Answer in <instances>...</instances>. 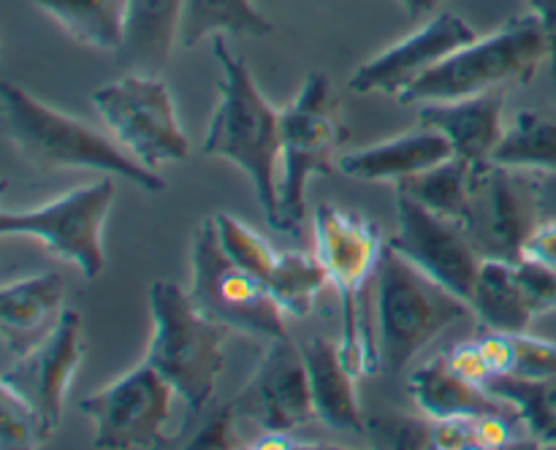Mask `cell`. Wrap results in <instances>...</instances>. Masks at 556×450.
I'll return each mask as SVG.
<instances>
[{
	"label": "cell",
	"mask_w": 556,
	"mask_h": 450,
	"mask_svg": "<svg viewBox=\"0 0 556 450\" xmlns=\"http://www.w3.org/2000/svg\"><path fill=\"white\" fill-rule=\"evenodd\" d=\"M212 54L220 65V103L212 114L204 139V155H217L242 168L253 182L255 198L264 209L266 222L282 231L280 182L275 179L280 157V112L269 106L255 87L248 63L231 52L226 36L212 38Z\"/></svg>",
	"instance_id": "cell-1"
},
{
	"label": "cell",
	"mask_w": 556,
	"mask_h": 450,
	"mask_svg": "<svg viewBox=\"0 0 556 450\" xmlns=\"http://www.w3.org/2000/svg\"><path fill=\"white\" fill-rule=\"evenodd\" d=\"M0 106H3V128L11 144L36 171L90 168V171L128 179L147 193L166 190V182L157 177L155 168L141 166L117 141L106 139L87 123L47 106L11 81L0 85Z\"/></svg>",
	"instance_id": "cell-2"
},
{
	"label": "cell",
	"mask_w": 556,
	"mask_h": 450,
	"mask_svg": "<svg viewBox=\"0 0 556 450\" xmlns=\"http://www.w3.org/2000/svg\"><path fill=\"white\" fill-rule=\"evenodd\" d=\"M147 301L155 331L144 361L168 380L193 415H201L226 367L223 342L231 329L206 318L190 293L174 282H152Z\"/></svg>",
	"instance_id": "cell-3"
},
{
	"label": "cell",
	"mask_w": 556,
	"mask_h": 450,
	"mask_svg": "<svg viewBox=\"0 0 556 450\" xmlns=\"http://www.w3.org/2000/svg\"><path fill=\"white\" fill-rule=\"evenodd\" d=\"M378 287V358L400 374L448 325L470 312V304L386 244L375 269Z\"/></svg>",
	"instance_id": "cell-4"
},
{
	"label": "cell",
	"mask_w": 556,
	"mask_h": 450,
	"mask_svg": "<svg viewBox=\"0 0 556 450\" xmlns=\"http://www.w3.org/2000/svg\"><path fill=\"white\" fill-rule=\"evenodd\" d=\"M548 60V41L535 14L514 16L497 33L476 38L456 49L451 57L434 65L396 101L418 106L429 101H459L481 92L503 90L508 85H527Z\"/></svg>",
	"instance_id": "cell-5"
},
{
	"label": "cell",
	"mask_w": 556,
	"mask_h": 450,
	"mask_svg": "<svg viewBox=\"0 0 556 450\" xmlns=\"http://www.w3.org/2000/svg\"><path fill=\"white\" fill-rule=\"evenodd\" d=\"M380 253L383 236L372 220L334 204H320L315 209V255L340 298L342 358L356 377L375 374L380 363L364 323V291L369 277H375Z\"/></svg>",
	"instance_id": "cell-6"
},
{
	"label": "cell",
	"mask_w": 556,
	"mask_h": 450,
	"mask_svg": "<svg viewBox=\"0 0 556 450\" xmlns=\"http://www.w3.org/2000/svg\"><path fill=\"white\" fill-rule=\"evenodd\" d=\"M280 220L282 233H299L304 220V188L313 173L331 177L340 168L334 157L351 139L342 123L340 101L324 70L304 79L299 95L280 112Z\"/></svg>",
	"instance_id": "cell-7"
},
{
	"label": "cell",
	"mask_w": 556,
	"mask_h": 450,
	"mask_svg": "<svg viewBox=\"0 0 556 450\" xmlns=\"http://www.w3.org/2000/svg\"><path fill=\"white\" fill-rule=\"evenodd\" d=\"M190 263V298L206 318L255 339H286V309L253 271L223 249L215 217H204L195 228Z\"/></svg>",
	"instance_id": "cell-8"
},
{
	"label": "cell",
	"mask_w": 556,
	"mask_h": 450,
	"mask_svg": "<svg viewBox=\"0 0 556 450\" xmlns=\"http://www.w3.org/2000/svg\"><path fill=\"white\" fill-rule=\"evenodd\" d=\"M112 177V173H109ZM109 177L74 188L33 209H0V236H30L54 258L74 263L85 280H98L106 266L101 231L114 201Z\"/></svg>",
	"instance_id": "cell-9"
},
{
	"label": "cell",
	"mask_w": 556,
	"mask_h": 450,
	"mask_svg": "<svg viewBox=\"0 0 556 450\" xmlns=\"http://www.w3.org/2000/svg\"><path fill=\"white\" fill-rule=\"evenodd\" d=\"M92 103L114 133V141L141 166L157 168L190 157L188 136L177 119L172 92L157 76H123L112 85L98 87Z\"/></svg>",
	"instance_id": "cell-10"
},
{
	"label": "cell",
	"mask_w": 556,
	"mask_h": 450,
	"mask_svg": "<svg viewBox=\"0 0 556 450\" xmlns=\"http://www.w3.org/2000/svg\"><path fill=\"white\" fill-rule=\"evenodd\" d=\"M541 220L535 179L530 171L500 166L494 160L472 166L462 226L483 260H521V249Z\"/></svg>",
	"instance_id": "cell-11"
},
{
	"label": "cell",
	"mask_w": 556,
	"mask_h": 450,
	"mask_svg": "<svg viewBox=\"0 0 556 450\" xmlns=\"http://www.w3.org/2000/svg\"><path fill=\"white\" fill-rule=\"evenodd\" d=\"M177 390L152 363L141 361L106 388L79 401V410L96 423L92 448H168L166 423L172 417V399Z\"/></svg>",
	"instance_id": "cell-12"
},
{
	"label": "cell",
	"mask_w": 556,
	"mask_h": 450,
	"mask_svg": "<svg viewBox=\"0 0 556 450\" xmlns=\"http://www.w3.org/2000/svg\"><path fill=\"white\" fill-rule=\"evenodd\" d=\"M389 247L410 258L467 304L472 301L483 258L462 220L438 215L410 195L396 193V233L389 239Z\"/></svg>",
	"instance_id": "cell-13"
},
{
	"label": "cell",
	"mask_w": 556,
	"mask_h": 450,
	"mask_svg": "<svg viewBox=\"0 0 556 450\" xmlns=\"http://www.w3.org/2000/svg\"><path fill=\"white\" fill-rule=\"evenodd\" d=\"M81 356H85L81 318L74 309H65L58 325L33 350L20 356V361L0 380V385L14 390L30 407L41 439L52 437L63 421L65 396L74 383Z\"/></svg>",
	"instance_id": "cell-14"
},
{
	"label": "cell",
	"mask_w": 556,
	"mask_h": 450,
	"mask_svg": "<svg viewBox=\"0 0 556 450\" xmlns=\"http://www.w3.org/2000/svg\"><path fill=\"white\" fill-rule=\"evenodd\" d=\"M233 410L237 417L253 421L264 432H293L318 417L302 347L288 336L269 339V350L242 394L233 399Z\"/></svg>",
	"instance_id": "cell-15"
},
{
	"label": "cell",
	"mask_w": 556,
	"mask_h": 450,
	"mask_svg": "<svg viewBox=\"0 0 556 450\" xmlns=\"http://www.w3.org/2000/svg\"><path fill=\"white\" fill-rule=\"evenodd\" d=\"M478 36L472 33V27L462 16L443 11L434 20H429L421 30L402 38L400 43L380 52L378 57L358 65L356 74L348 81V87L356 95L386 92V95L400 98L407 87L416 85L434 65H440L456 49L467 47Z\"/></svg>",
	"instance_id": "cell-16"
},
{
	"label": "cell",
	"mask_w": 556,
	"mask_h": 450,
	"mask_svg": "<svg viewBox=\"0 0 556 450\" xmlns=\"http://www.w3.org/2000/svg\"><path fill=\"white\" fill-rule=\"evenodd\" d=\"M503 90L459 98V101L418 103V123L434 128L451 141L454 152L470 163H486L503 141Z\"/></svg>",
	"instance_id": "cell-17"
},
{
	"label": "cell",
	"mask_w": 556,
	"mask_h": 450,
	"mask_svg": "<svg viewBox=\"0 0 556 450\" xmlns=\"http://www.w3.org/2000/svg\"><path fill=\"white\" fill-rule=\"evenodd\" d=\"M451 155H456L451 141L440 130L421 125L418 130L402 133L391 141L345 152L337 160V168H340V173L358 179V182L400 184L402 179L416 177V173L448 160Z\"/></svg>",
	"instance_id": "cell-18"
},
{
	"label": "cell",
	"mask_w": 556,
	"mask_h": 450,
	"mask_svg": "<svg viewBox=\"0 0 556 450\" xmlns=\"http://www.w3.org/2000/svg\"><path fill=\"white\" fill-rule=\"evenodd\" d=\"M63 280L52 271L3 285L0 291V331L11 352L25 356L58 325L63 307Z\"/></svg>",
	"instance_id": "cell-19"
},
{
	"label": "cell",
	"mask_w": 556,
	"mask_h": 450,
	"mask_svg": "<svg viewBox=\"0 0 556 450\" xmlns=\"http://www.w3.org/2000/svg\"><path fill=\"white\" fill-rule=\"evenodd\" d=\"M407 388H410L418 410L427 417H432V421H445V417H481L492 415V412L516 410L505 399L489 394L486 385H478L472 380L462 377L448 363L445 352H438L424 367H418L410 374Z\"/></svg>",
	"instance_id": "cell-20"
},
{
	"label": "cell",
	"mask_w": 556,
	"mask_h": 450,
	"mask_svg": "<svg viewBox=\"0 0 556 450\" xmlns=\"http://www.w3.org/2000/svg\"><path fill=\"white\" fill-rule=\"evenodd\" d=\"M302 356L304 363H307L309 390H313L318 421L337 428V432H367V423H364L362 407H358L356 399V388H353L356 374L348 369L340 342L313 336L302 345Z\"/></svg>",
	"instance_id": "cell-21"
},
{
	"label": "cell",
	"mask_w": 556,
	"mask_h": 450,
	"mask_svg": "<svg viewBox=\"0 0 556 450\" xmlns=\"http://www.w3.org/2000/svg\"><path fill=\"white\" fill-rule=\"evenodd\" d=\"M185 0H125L123 47L114 54L119 68L134 74L163 70L179 43V20Z\"/></svg>",
	"instance_id": "cell-22"
},
{
	"label": "cell",
	"mask_w": 556,
	"mask_h": 450,
	"mask_svg": "<svg viewBox=\"0 0 556 450\" xmlns=\"http://www.w3.org/2000/svg\"><path fill=\"white\" fill-rule=\"evenodd\" d=\"M71 41L117 54L125 36V0H33Z\"/></svg>",
	"instance_id": "cell-23"
},
{
	"label": "cell",
	"mask_w": 556,
	"mask_h": 450,
	"mask_svg": "<svg viewBox=\"0 0 556 450\" xmlns=\"http://www.w3.org/2000/svg\"><path fill=\"white\" fill-rule=\"evenodd\" d=\"M275 30L269 16L261 14L253 0H185L179 20V47L193 49L215 36H269Z\"/></svg>",
	"instance_id": "cell-24"
},
{
	"label": "cell",
	"mask_w": 556,
	"mask_h": 450,
	"mask_svg": "<svg viewBox=\"0 0 556 450\" xmlns=\"http://www.w3.org/2000/svg\"><path fill=\"white\" fill-rule=\"evenodd\" d=\"M470 307L494 331H527L535 318L510 260H483Z\"/></svg>",
	"instance_id": "cell-25"
},
{
	"label": "cell",
	"mask_w": 556,
	"mask_h": 450,
	"mask_svg": "<svg viewBox=\"0 0 556 450\" xmlns=\"http://www.w3.org/2000/svg\"><path fill=\"white\" fill-rule=\"evenodd\" d=\"M492 160L519 171L556 173V114L532 108L516 114Z\"/></svg>",
	"instance_id": "cell-26"
},
{
	"label": "cell",
	"mask_w": 556,
	"mask_h": 450,
	"mask_svg": "<svg viewBox=\"0 0 556 450\" xmlns=\"http://www.w3.org/2000/svg\"><path fill=\"white\" fill-rule=\"evenodd\" d=\"M476 163L465 160L459 155H451L448 160L427 168V171L407 177L396 184V193L410 195L413 201L424 204L438 215L462 220L467 209V195H470V173Z\"/></svg>",
	"instance_id": "cell-27"
},
{
	"label": "cell",
	"mask_w": 556,
	"mask_h": 450,
	"mask_svg": "<svg viewBox=\"0 0 556 450\" xmlns=\"http://www.w3.org/2000/svg\"><path fill=\"white\" fill-rule=\"evenodd\" d=\"M329 285L324 263L318 255L307 253H282L275 274L269 280L271 296L277 298L286 314L293 318H307L315 307V298Z\"/></svg>",
	"instance_id": "cell-28"
},
{
	"label": "cell",
	"mask_w": 556,
	"mask_h": 450,
	"mask_svg": "<svg viewBox=\"0 0 556 450\" xmlns=\"http://www.w3.org/2000/svg\"><path fill=\"white\" fill-rule=\"evenodd\" d=\"M215 222H217V236H220L223 249H226L239 266L253 271L264 285H269L282 253H277V249L261 236V233H255L253 228L244 226V222L237 220V217L223 215L220 211V215H215Z\"/></svg>",
	"instance_id": "cell-29"
},
{
	"label": "cell",
	"mask_w": 556,
	"mask_h": 450,
	"mask_svg": "<svg viewBox=\"0 0 556 450\" xmlns=\"http://www.w3.org/2000/svg\"><path fill=\"white\" fill-rule=\"evenodd\" d=\"M43 442L30 407L11 388L0 385V448H36Z\"/></svg>",
	"instance_id": "cell-30"
},
{
	"label": "cell",
	"mask_w": 556,
	"mask_h": 450,
	"mask_svg": "<svg viewBox=\"0 0 556 450\" xmlns=\"http://www.w3.org/2000/svg\"><path fill=\"white\" fill-rule=\"evenodd\" d=\"M514 336V367L505 377L546 380L556 374V342L527 336L525 331H510Z\"/></svg>",
	"instance_id": "cell-31"
},
{
	"label": "cell",
	"mask_w": 556,
	"mask_h": 450,
	"mask_svg": "<svg viewBox=\"0 0 556 450\" xmlns=\"http://www.w3.org/2000/svg\"><path fill=\"white\" fill-rule=\"evenodd\" d=\"M516 274H519L521 291L532 314H543L556 309V269L532 260H516Z\"/></svg>",
	"instance_id": "cell-32"
},
{
	"label": "cell",
	"mask_w": 556,
	"mask_h": 450,
	"mask_svg": "<svg viewBox=\"0 0 556 450\" xmlns=\"http://www.w3.org/2000/svg\"><path fill=\"white\" fill-rule=\"evenodd\" d=\"M233 417L237 410L231 404H223L217 410H212L210 415L201 421V426L195 428L193 439H188V448H237V439H233Z\"/></svg>",
	"instance_id": "cell-33"
},
{
	"label": "cell",
	"mask_w": 556,
	"mask_h": 450,
	"mask_svg": "<svg viewBox=\"0 0 556 450\" xmlns=\"http://www.w3.org/2000/svg\"><path fill=\"white\" fill-rule=\"evenodd\" d=\"M519 421H521L519 410L492 412V415L476 417V421H472V426H476V448L500 450V448H510V445H516L514 423Z\"/></svg>",
	"instance_id": "cell-34"
},
{
	"label": "cell",
	"mask_w": 556,
	"mask_h": 450,
	"mask_svg": "<svg viewBox=\"0 0 556 450\" xmlns=\"http://www.w3.org/2000/svg\"><path fill=\"white\" fill-rule=\"evenodd\" d=\"M445 356H448L451 367H454L462 377L472 380V383L486 385L489 380L494 377L492 367H489L486 356H483V350H481V342L478 339L459 342V345H456L454 350L445 352Z\"/></svg>",
	"instance_id": "cell-35"
},
{
	"label": "cell",
	"mask_w": 556,
	"mask_h": 450,
	"mask_svg": "<svg viewBox=\"0 0 556 450\" xmlns=\"http://www.w3.org/2000/svg\"><path fill=\"white\" fill-rule=\"evenodd\" d=\"M476 417H445V421H432L434 448L440 450H467L476 448Z\"/></svg>",
	"instance_id": "cell-36"
},
{
	"label": "cell",
	"mask_w": 556,
	"mask_h": 450,
	"mask_svg": "<svg viewBox=\"0 0 556 450\" xmlns=\"http://www.w3.org/2000/svg\"><path fill=\"white\" fill-rule=\"evenodd\" d=\"M521 260H532V263H543L556 269V217L541 220V226L532 231L525 249H521Z\"/></svg>",
	"instance_id": "cell-37"
},
{
	"label": "cell",
	"mask_w": 556,
	"mask_h": 450,
	"mask_svg": "<svg viewBox=\"0 0 556 450\" xmlns=\"http://www.w3.org/2000/svg\"><path fill=\"white\" fill-rule=\"evenodd\" d=\"M530 11L541 20L543 33L548 41V65L556 81V0H530Z\"/></svg>",
	"instance_id": "cell-38"
},
{
	"label": "cell",
	"mask_w": 556,
	"mask_h": 450,
	"mask_svg": "<svg viewBox=\"0 0 556 450\" xmlns=\"http://www.w3.org/2000/svg\"><path fill=\"white\" fill-rule=\"evenodd\" d=\"M396 3L407 11V16L418 20V16L432 14V11L438 9V5H443L445 0H396Z\"/></svg>",
	"instance_id": "cell-39"
}]
</instances>
